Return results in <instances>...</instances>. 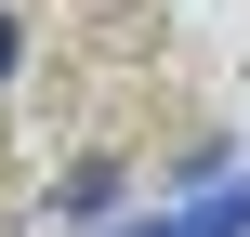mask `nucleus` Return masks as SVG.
Instances as JSON below:
<instances>
[{
    "label": "nucleus",
    "instance_id": "nucleus-1",
    "mask_svg": "<svg viewBox=\"0 0 250 237\" xmlns=\"http://www.w3.org/2000/svg\"><path fill=\"white\" fill-rule=\"evenodd\" d=\"M132 237H250V185H211L198 211H171V224H132Z\"/></svg>",
    "mask_w": 250,
    "mask_h": 237
},
{
    "label": "nucleus",
    "instance_id": "nucleus-2",
    "mask_svg": "<svg viewBox=\"0 0 250 237\" xmlns=\"http://www.w3.org/2000/svg\"><path fill=\"white\" fill-rule=\"evenodd\" d=\"M13 66H26V13L0 0V79H13Z\"/></svg>",
    "mask_w": 250,
    "mask_h": 237
}]
</instances>
